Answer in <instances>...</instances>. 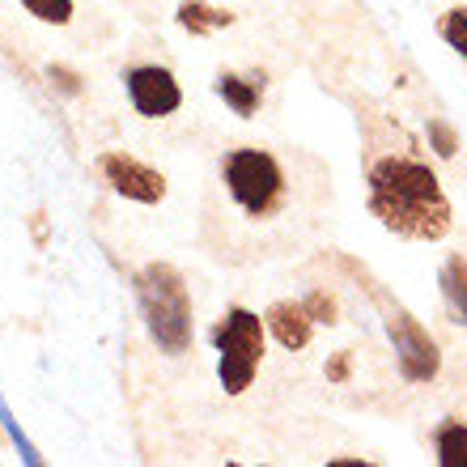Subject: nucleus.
I'll list each match as a JSON object with an SVG mask.
<instances>
[{
    "instance_id": "20e7f679",
    "label": "nucleus",
    "mask_w": 467,
    "mask_h": 467,
    "mask_svg": "<svg viewBox=\"0 0 467 467\" xmlns=\"http://www.w3.org/2000/svg\"><path fill=\"white\" fill-rule=\"evenodd\" d=\"M225 187L251 217H268L285 196V174L264 149H234L225 158Z\"/></svg>"
},
{
    "instance_id": "f3484780",
    "label": "nucleus",
    "mask_w": 467,
    "mask_h": 467,
    "mask_svg": "<svg viewBox=\"0 0 467 467\" xmlns=\"http://www.w3.org/2000/svg\"><path fill=\"white\" fill-rule=\"evenodd\" d=\"M302 306H306V315H310L315 323H336V297L323 294V289H315V294H310Z\"/></svg>"
},
{
    "instance_id": "f03ea898",
    "label": "nucleus",
    "mask_w": 467,
    "mask_h": 467,
    "mask_svg": "<svg viewBox=\"0 0 467 467\" xmlns=\"http://www.w3.org/2000/svg\"><path fill=\"white\" fill-rule=\"evenodd\" d=\"M132 285H136V302H140V315H145L153 345L171 357L187 353V345H192V297H187V285L179 276V268L145 264L136 272Z\"/></svg>"
},
{
    "instance_id": "a211bd4d",
    "label": "nucleus",
    "mask_w": 467,
    "mask_h": 467,
    "mask_svg": "<svg viewBox=\"0 0 467 467\" xmlns=\"http://www.w3.org/2000/svg\"><path fill=\"white\" fill-rule=\"evenodd\" d=\"M51 81H60L64 94H81V86H77V73H68V68H51Z\"/></svg>"
},
{
    "instance_id": "6ab92c4d",
    "label": "nucleus",
    "mask_w": 467,
    "mask_h": 467,
    "mask_svg": "<svg viewBox=\"0 0 467 467\" xmlns=\"http://www.w3.org/2000/svg\"><path fill=\"white\" fill-rule=\"evenodd\" d=\"M327 379H332V382H345V379H348V353H336V357H332V366H327Z\"/></svg>"
},
{
    "instance_id": "f257e3e1",
    "label": "nucleus",
    "mask_w": 467,
    "mask_h": 467,
    "mask_svg": "<svg viewBox=\"0 0 467 467\" xmlns=\"http://www.w3.org/2000/svg\"><path fill=\"white\" fill-rule=\"evenodd\" d=\"M369 213L400 238L438 243L451 234V200L438 174L412 158H379L366 174Z\"/></svg>"
},
{
    "instance_id": "423d86ee",
    "label": "nucleus",
    "mask_w": 467,
    "mask_h": 467,
    "mask_svg": "<svg viewBox=\"0 0 467 467\" xmlns=\"http://www.w3.org/2000/svg\"><path fill=\"white\" fill-rule=\"evenodd\" d=\"M102 179L111 183V192H119L123 200H136V204H161L166 200V179L158 171H149L145 161H136L132 153H102L99 158Z\"/></svg>"
},
{
    "instance_id": "9b49d317",
    "label": "nucleus",
    "mask_w": 467,
    "mask_h": 467,
    "mask_svg": "<svg viewBox=\"0 0 467 467\" xmlns=\"http://www.w3.org/2000/svg\"><path fill=\"white\" fill-rule=\"evenodd\" d=\"M438 285H442V297H446V306H451V315H455V323H467V264L463 259L459 255L446 259Z\"/></svg>"
},
{
    "instance_id": "7ed1b4c3",
    "label": "nucleus",
    "mask_w": 467,
    "mask_h": 467,
    "mask_svg": "<svg viewBox=\"0 0 467 467\" xmlns=\"http://www.w3.org/2000/svg\"><path fill=\"white\" fill-rule=\"evenodd\" d=\"M213 345L222 353L217 357V379H222L225 395H243L255 382L259 357H264V319L251 315L246 306L225 310V319L213 332Z\"/></svg>"
},
{
    "instance_id": "0eeeda50",
    "label": "nucleus",
    "mask_w": 467,
    "mask_h": 467,
    "mask_svg": "<svg viewBox=\"0 0 467 467\" xmlns=\"http://www.w3.org/2000/svg\"><path fill=\"white\" fill-rule=\"evenodd\" d=\"M123 86H128V99H132L136 115H145V119H161V115H174L183 107V89H179L174 73L158 68V64L132 68L123 77Z\"/></svg>"
},
{
    "instance_id": "dca6fc26",
    "label": "nucleus",
    "mask_w": 467,
    "mask_h": 467,
    "mask_svg": "<svg viewBox=\"0 0 467 467\" xmlns=\"http://www.w3.org/2000/svg\"><path fill=\"white\" fill-rule=\"evenodd\" d=\"M430 145L438 149V158H455V153H459L455 128H451L446 119H430Z\"/></svg>"
},
{
    "instance_id": "6e6552de",
    "label": "nucleus",
    "mask_w": 467,
    "mask_h": 467,
    "mask_svg": "<svg viewBox=\"0 0 467 467\" xmlns=\"http://www.w3.org/2000/svg\"><path fill=\"white\" fill-rule=\"evenodd\" d=\"M264 327H268L285 348H294L297 353V348L310 345V327H315V319L306 315L302 302H272L268 315H264Z\"/></svg>"
},
{
    "instance_id": "39448f33",
    "label": "nucleus",
    "mask_w": 467,
    "mask_h": 467,
    "mask_svg": "<svg viewBox=\"0 0 467 467\" xmlns=\"http://www.w3.org/2000/svg\"><path fill=\"white\" fill-rule=\"evenodd\" d=\"M387 340L395 348V361H400V374L408 382H430L438 379V369H442V353L438 345L430 340V332L420 327L404 306H387Z\"/></svg>"
},
{
    "instance_id": "f8f14e48",
    "label": "nucleus",
    "mask_w": 467,
    "mask_h": 467,
    "mask_svg": "<svg viewBox=\"0 0 467 467\" xmlns=\"http://www.w3.org/2000/svg\"><path fill=\"white\" fill-rule=\"evenodd\" d=\"M433 451H438V463L442 467H467V425L463 420H446V425H438Z\"/></svg>"
},
{
    "instance_id": "9d476101",
    "label": "nucleus",
    "mask_w": 467,
    "mask_h": 467,
    "mask_svg": "<svg viewBox=\"0 0 467 467\" xmlns=\"http://www.w3.org/2000/svg\"><path fill=\"white\" fill-rule=\"evenodd\" d=\"M174 17H179V26H183V30H192V35H213V30L234 26V13L230 9H217V5H204V0H183Z\"/></svg>"
},
{
    "instance_id": "2eb2a0df",
    "label": "nucleus",
    "mask_w": 467,
    "mask_h": 467,
    "mask_svg": "<svg viewBox=\"0 0 467 467\" xmlns=\"http://www.w3.org/2000/svg\"><path fill=\"white\" fill-rule=\"evenodd\" d=\"M438 30H442V38L446 43H451V47L459 51V56H463L467 60V9L463 5H459V9H451L442 17V26H438Z\"/></svg>"
},
{
    "instance_id": "4468645a",
    "label": "nucleus",
    "mask_w": 467,
    "mask_h": 467,
    "mask_svg": "<svg viewBox=\"0 0 467 467\" xmlns=\"http://www.w3.org/2000/svg\"><path fill=\"white\" fill-rule=\"evenodd\" d=\"M26 13H35L47 26H68L73 22V0H22Z\"/></svg>"
},
{
    "instance_id": "1a4fd4ad",
    "label": "nucleus",
    "mask_w": 467,
    "mask_h": 467,
    "mask_svg": "<svg viewBox=\"0 0 467 467\" xmlns=\"http://www.w3.org/2000/svg\"><path fill=\"white\" fill-rule=\"evenodd\" d=\"M259 81H264V77H234V73H222L213 89H217V94L230 102L234 115L251 119V115H255V107H259Z\"/></svg>"
},
{
    "instance_id": "ddd939ff",
    "label": "nucleus",
    "mask_w": 467,
    "mask_h": 467,
    "mask_svg": "<svg viewBox=\"0 0 467 467\" xmlns=\"http://www.w3.org/2000/svg\"><path fill=\"white\" fill-rule=\"evenodd\" d=\"M0 430L9 433L13 451H17V455H22L30 467H38V463H43V455H38V451H35V442H30V438H26V433H22V425L13 420V412H9V404H5V400H0Z\"/></svg>"
}]
</instances>
